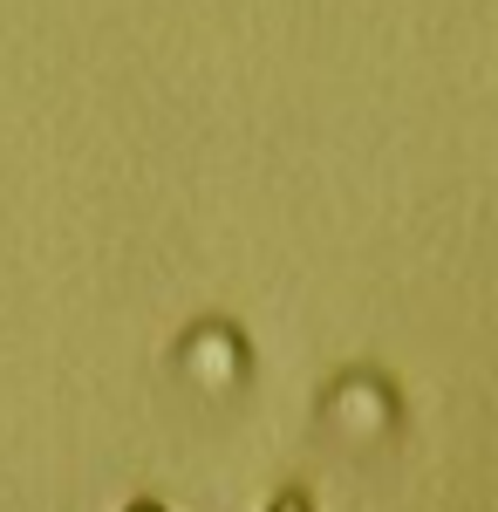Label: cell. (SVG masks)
Masks as SVG:
<instances>
[{"instance_id":"6da1fadb","label":"cell","mask_w":498,"mask_h":512,"mask_svg":"<svg viewBox=\"0 0 498 512\" xmlns=\"http://www.w3.org/2000/svg\"><path fill=\"white\" fill-rule=\"evenodd\" d=\"M267 512H314V506H307V492H280Z\"/></svg>"}]
</instances>
